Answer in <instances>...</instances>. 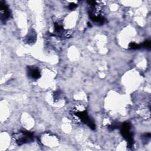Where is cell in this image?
Listing matches in <instances>:
<instances>
[{
  "label": "cell",
  "instance_id": "obj_1",
  "mask_svg": "<svg viewBox=\"0 0 151 151\" xmlns=\"http://www.w3.org/2000/svg\"><path fill=\"white\" fill-rule=\"evenodd\" d=\"M19 136H17V143L18 145H21L25 143L31 141L33 139L34 135L29 132H22L19 133Z\"/></svg>",
  "mask_w": 151,
  "mask_h": 151
},
{
  "label": "cell",
  "instance_id": "obj_2",
  "mask_svg": "<svg viewBox=\"0 0 151 151\" xmlns=\"http://www.w3.org/2000/svg\"><path fill=\"white\" fill-rule=\"evenodd\" d=\"M121 133L122 135L127 141L129 146L133 145V137L131 132H130V125L128 123H124L121 127Z\"/></svg>",
  "mask_w": 151,
  "mask_h": 151
},
{
  "label": "cell",
  "instance_id": "obj_3",
  "mask_svg": "<svg viewBox=\"0 0 151 151\" xmlns=\"http://www.w3.org/2000/svg\"><path fill=\"white\" fill-rule=\"evenodd\" d=\"M74 114L77 116L84 123L87 124L91 129H95V124L90 119L87 113L85 111H80V112H74Z\"/></svg>",
  "mask_w": 151,
  "mask_h": 151
},
{
  "label": "cell",
  "instance_id": "obj_4",
  "mask_svg": "<svg viewBox=\"0 0 151 151\" xmlns=\"http://www.w3.org/2000/svg\"><path fill=\"white\" fill-rule=\"evenodd\" d=\"M1 19L4 20L7 19L9 17V11L5 3L1 2Z\"/></svg>",
  "mask_w": 151,
  "mask_h": 151
},
{
  "label": "cell",
  "instance_id": "obj_5",
  "mask_svg": "<svg viewBox=\"0 0 151 151\" xmlns=\"http://www.w3.org/2000/svg\"><path fill=\"white\" fill-rule=\"evenodd\" d=\"M28 74L29 77L34 79H38L41 76L40 71L36 67H29Z\"/></svg>",
  "mask_w": 151,
  "mask_h": 151
},
{
  "label": "cell",
  "instance_id": "obj_6",
  "mask_svg": "<svg viewBox=\"0 0 151 151\" xmlns=\"http://www.w3.org/2000/svg\"><path fill=\"white\" fill-rule=\"evenodd\" d=\"M140 48H145L146 49H150L151 47L150 41L149 40H146L144 42H143L142 44H140Z\"/></svg>",
  "mask_w": 151,
  "mask_h": 151
},
{
  "label": "cell",
  "instance_id": "obj_7",
  "mask_svg": "<svg viewBox=\"0 0 151 151\" xmlns=\"http://www.w3.org/2000/svg\"><path fill=\"white\" fill-rule=\"evenodd\" d=\"M129 48L132 50H136V49L140 48V44H137L134 42H130L129 45Z\"/></svg>",
  "mask_w": 151,
  "mask_h": 151
},
{
  "label": "cell",
  "instance_id": "obj_8",
  "mask_svg": "<svg viewBox=\"0 0 151 151\" xmlns=\"http://www.w3.org/2000/svg\"><path fill=\"white\" fill-rule=\"evenodd\" d=\"M150 133H147V134H145L144 136L142 137V138L145 139L144 141L145 142H146V141H148L149 139H150Z\"/></svg>",
  "mask_w": 151,
  "mask_h": 151
},
{
  "label": "cell",
  "instance_id": "obj_9",
  "mask_svg": "<svg viewBox=\"0 0 151 151\" xmlns=\"http://www.w3.org/2000/svg\"><path fill=\"white\" fill-rule=\"evenodd\" d=\"M77 4H76L74 3H71V4H70L68 5V8L70 10H73V9H74L77 7Z\"/></svg>",
  "mask_w": 151,
  "mask_h": 151
}]
</instances>
